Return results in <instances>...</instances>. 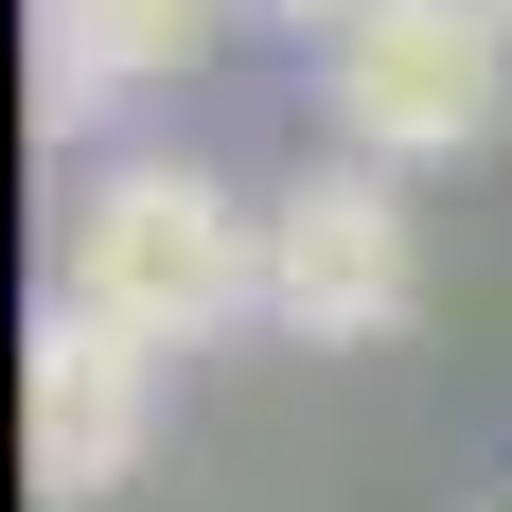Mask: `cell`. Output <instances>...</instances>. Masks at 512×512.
Instances as JSON below:
<instances>
[{"label":"cell","mask_w":512,"mask_h":512,"mask_svg":"<svg viewBox=\"0 0 512 512\" xmlns=\"http://www.w3.org/2000/svg\"><path fill=\"white\" fill-rule=\"evenodd\" d=\"M53 301L124 318L142 354H212L230 318H265V195H230L177 142L89 159L71 177V230H53Z\"/></svg>","instance_id":"1"},{"label":"cell","mask_w":512,"mask_h":512,"mask_svg":"<svg viewBox=\"0 0 512 512\" xmlns=\"http://www.w3.org/2000/svg\"><path fill=\"white\" fill-rule=\"evenodd\" d=\"M495 36H512V0H495Z\"/></svg>","instance_id":"8"},{"label":"cell","mask_w":512,"mask_h":512,"mask_svg":"<svg viewBox=\"0 0 512 512\" xmlns=\"http://www.w3.org/2000/svg\"><path fill=\"white\" fill-rule=\"evenodd\" d=\"M230 18H283V36H336L354 0H230Z\"/></svg>","instance_id":"7"},{"label":"cell","mask_w":512,"mask_h":512,"mask_svg":"<svg viewBox=\"0 0 512 512\" xmlns=\"http://www.w3.org/2000/svg\"><path fill=\"white\" fill-rule=\"evenodd\" d=\"M159 371H177V354H142L124 318L36 301V336H18V477H36V512H106L124 477H142Z\"/></svg>","instance_id":"4"},{"label":"cell","mask_w":512,"mask_h":512,"mask_svg":"<svg viewBox=\"0 0 512 512\" xmlns=\"http://www.w3.org/2000/svg\"><path fill=\"white\" fill-rule=\"evenodd\" d=\"M212 36H230V0H36V53L89 71L106 106H124V89H177Z\"/></svg>","instance_id":"5"},{"label":"cell","mask_w":512,"mask_h":512,"mask_svg":"<svg viewBox=\"0 0 512 512\" xmlns=\"http://www.w3.org/2000/svg\"><path fill=\"white\" fill-rule=\"evenodd\" d=\"M495 512H512V495H495Z\"/></svg>","instance_id":"9"},{"label":"cell","mask_w":512,"mask_h":512,"mask_svg":"<svg viewBox=\"0 0 512 512\" xmlns=\"http://www.w3.org/2000/svg\"><path fill=\"white\" fill-rule=\"evenodd\" d=\"M89 124H106V89H89V71H53V53H36V142H89Z\"/></svg>","instance_id":"6"},{"label":"cell","mask_w":512,"mask_h":512,"mask_svg":"<svg viewBox=\"0 0 512 512\" xmlns=\"http://www.w3.org/2000/svg\"><path fill=\"white\" fill-rule=\"evenodd\" d=\"M318 124L336 159H389V177H442L512 124V36L495 0H354L318 36Z\"/></svg>","instance_id":"2"},{"label":"cell","mask_w":512,"mask_h":512,"mask_svg":"<svg viewBox=\"0 0 512 512\" xmlns=\"http://www.w3.org/2000/svg\"><path fill=\"white\" fill-rule=\"evenodd\" d=\"M424 318V212L389 159H301L265 195V336L301 354H389Z\"/></svg>","instance_id":"3"}]
</instances>
